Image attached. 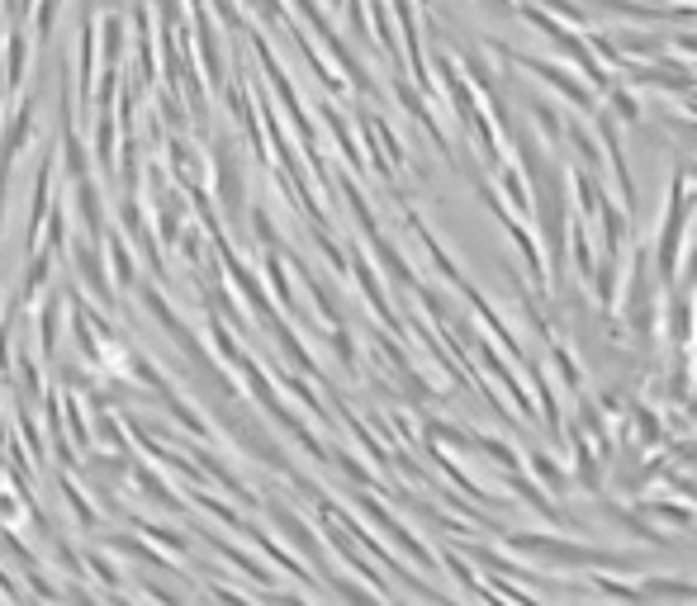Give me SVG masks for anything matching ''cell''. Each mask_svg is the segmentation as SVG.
Masks as SVG:
<instances>
[{
    "instance_id": "cell-1",
    "label": "cell",
    "mask_w": 697,
    "mask_h": 606,
    "mask_svg": "<svg viewBox=\"0 0 697 606\" xmlns=\"http://www.w3.org/2000/svg\"><path fill=\"white\" fill-rule=\"evenodd\" d=\"M688 213H693V190H688V176H674V185H669V205H664V233H660V247L650 252V261H654V280L669 284L674 290L678 284V242H683V223H688Z\"/></svg>"
},
{
    "instance_id": "cell-2",
    "label": "cell",
    "mask_w": 697,
    "mask_h": 606,
    "mask_svg": "<svg viewBox=\"0 0 697 606\" xmlns=\"http://www.w3.org/2000/svg\"><path fill=\"white\" fill-rule=\"evenodd\" d=\"M512 550L522 555H541L560 569H626L631 573V559L626 555H612V550H589V545H569V540H550V536H508Z\"/></svg>"
},
{
    "instance_id": "cell-3",
    "label": "cell",
    "mask_w": 697,
    "mask_h": 606,
    "mask_svg": "<svg viewBox=\"0 0 697 606\" xmlns=\"http://www.w3.org/2000/svg\"><path fill=\"white\" fill-rule=\"evenodd\" d=\"M574 469H579V488L583 493H597L603 488V465L593 459V445L583 431H574Z\"/></svg>"
},
{
    "instance_id": "cell-4",
    "label": "cell",
    "mask_w": 697,
    "mask_h": 606,
    "mask_svg": "<svg viewBox=\"0 0 697 606\" xmlns=\"http://www.w3.org/2000/svg\"><path fill=\"white\" fill-rule=\"evenodd\" d=\"M526 71H536V77L541 81H550V85H560V91L569 95V100H574V105H583V109H589V91H583V85L579 81H569V71L565 67H550V62H532V57H526V62H522Z\"/></svg>"
},
{
    "instance_id": "cell-5",
    "label": "cell",
    "mask_w": 697,
    "mask_h": 606,
    "mask_svg": "<svg viewBox=\"0 0 697 606\" xmlns=\"http://www.w3.org/2000/svg\"><path fill=\"white\" fill-rule=\"evenodd\" d=\"M479 356H484V360H489L493 380H498V384H503V388H508V394H512V398H518V408H522V417H536V408H532V398H526V394H522V380H518V374H512V370H508V365H503V360H498V356H493V351H489V346H484V341H479Z\"/></svg>"
},
{
    "instance_id": "cell-6",
    "label": "cell",
    "mask_w": 697,
    "mask_h": 606,
    "mask_svg": "<svg viewBox=\"0 0 697 606\" xmlns=\"http://www.w3.org/2000/svg\"><path fill=\"white\" fill-rule=\"evenodd\" d=\"M526 455H532V469L541 474V483H546L555 498H569V493H574V483H569V474H565L560 465H555V459H550L546 451H526Z\"/></svg>"
},
{
    "instance_id": "cell-7",
    "label": "cell",
    "mask_w": 697,
    "mask_h": 606,
    "mask_svg": "<svg viewBox=\"0 0 697 606\" xmlns=\"http://www.w3.org/2000/svg\"><path fill=\"white\" fill-rule=\"evenodd\" d=\"M607 128V152H612V171H617V185H622V205L626 209H636V180H631V166H626V152H622V142L617 133H612V124Z\"/></svg>"
},
{
    "instance_id": "cell-8",
    "label": "cell",
    "mask_w": 697,
    "mask_h": 606,
    "mask_svg": "<svg viewBox=\"0 0 697 606\" xmlns=\"http://www.w3.org/2000/svg\"><path fill=\"white\" fill-rule=\"evenodd\" d=\"M498 180H503V205H512L518 213H532V195H526V180H522V171L518 166H503L498 171Z\"/></svg>"
},
{
    "instance_id": "cell-9",
    "label": "cell",
    "mask_w": 697,
    "mask_h": 606,
    "mask_svg": "<svg viewBox=\"0 0 697 606\" xmlns=\"http://www.w3.org/2000/svg\"><path fill=\"white\" fill-rule=\"evenodd\" d=\"M532 380H536V394H541V412H546L541 422H546L550 436H560V403L550 398V380H546V370L536 365V370H532Z\"/></svg>"
},
{
    "instance_id": "cell-10",
    "label": "cell",
    "mask_w": 697,
    "mask_h": 606,
    "mask_svg": "<svg viewBox=\"0 0 697 606\" xmlns=\"http://www.w3.org/2000/svg\"><path fill=\"white\" fill-rule=\"evenodd\" d=\"M669 327H674V346H678V351H683V346H688L693 341V308H688V303H669Z\"/></svg>"
},
{
    "instance_id": "cell-11",
    "label": "cell",
    "mask_w": 697,
    "mask_h": 606,
    "mask_svg": "<svg viewBox=\"0 0 697 606\" xmlns=\"http://www.w3.org/2000/svg\"><path fill=\"white\" fill-rule=\"evenodd\" d=\"M569 228H574V270H579V280L589 284V280H593V247H589V233H583V223H579V219L569 223Z\"/></svg>"
},
{
    "instance_id": "cell-12",
    "label": "cell",
    "mask_w": 697,
    "mask_h": 606,
    "mask_svg": "<svg viewBox=\"0 0 697 606\" xmlns=\"http://www.w3.org/2000/svg\"><path fill=\"white\" fill-rule=\"evenodd\" d=\"M631 422H636V436H640V445H654V441H660V417H654L650 408H636V417H631Z\"/></svg>"
},
{
    "instance_id": "cell-13",
    "label": "cell",
    "mask_w": 697,
    "mask_h": 606,
    "mask_svg": "<svg viewBox=\"0 0 697 606\" xmlns=\"http://www.w3.org/2000/svg\"><path fill=\"white\" fill-rule=\"evenodd\" d=\"M612 105H617V119H626V124H636V119H640V100H636V95L612 91Z\"/></svg>"
},
{
    "instance_id": "cell-14",
    "label": "cell",
    "mask_w": 697,
    "mask_h": 606,
    "mask_svg": "<svg viewBox=\"0 0 697 606\" xmlns=\"http://www.w3.org/2000/svg\"><path fill=\"white\" fill-rule=\"evenodd\" d=\"M683 280H688V290H697V237H693V252H688V276H683Z\"/></svg>"
},
{
    "instance_id": "cell-15",
    "label": "cell",
    "mask_w": 697,
    "mask_h": 606,
    "mask_svg": "<svg viewBox=\"0 0 697 606\" xmlns=\"http://www.w3.org/2000/svg\"><path fill=\"white\" fill-rule=\"evenodd\" d=\"M693 303H697V290H693ZM693 313H697V308H693Z\"/></svg>"
}]
</instances>
